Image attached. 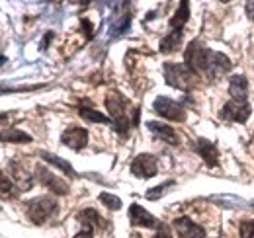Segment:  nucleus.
Returning <instances> with one entry per match:
<instances>
[{
  "label": "nucleus",
  "mask_w": 254,
  "mask_h": 238,
  "mask_svg": "<svg viewBox=\"0 0 254 238\" xmlns=\"http://www.w3.org/2000/svg\"><path fill=\"white\" fill-rule=\"evenodd\" d=\"M78 114H80V118L82 119L92 121V123H112V119L108 118V116H102L100 112H96V110H92V108H80Z\"/></svg>",
  "instance_id": "nucleus-23"
},
{
  "label": "nucleus",
  "mask_w": 254,
  "mask_h": 238,
  "mask_svg": "<svg viewBox=\"0 0 254 238\" xmlns=\"http://www.w3.org/2000/svg\"><path fill=\"white\" fill-rule=\"evenodd\" d=\"M80 26H82V31H84L86 39H90L92 37V24H90V20H80Z\"/></svg>",
  "instance_id": "nucleus-30"
},
{
  "label": "nucleus",
  "mask_w": 254,
  "mask_h": 238,
  "mask_svg": "<svg viewBox=\"0 0 254 238\" xmlns=\"http://www.w3.org/2000/svg\"><path fill=\"white\" fill-rule=\"evenodd\" d=\"M106 108H108L110 116L114 118V127H116V131L126 137L129 127L133 125V123H131V118L127 116L129 100H127L126 96H122L120 92L112 90V92L106 96Z\"/></svg>",
  "instance_id": "nucleus-2"
},
{
  "label": "nucleus",
  "mask_w": 254,
  "mask_h": 238,
  "mask_svg": "<svg viewBox=\"0 0 254 238\" xmlns=\"http://www.w3.org/2000/svg\"><path fill=\"white\" fill-rule=\"evenodd\" d=\"M182 45V30H172L160 41V53H174Z\"/></svg>",
  "instance_id": "nucleus-16"
},
{
  "label": "nucleus",
  "mask_w": 254,
  "mask_h": 238,
  "mask_svg": "<svg viewBox=\"0 0 254 238\" xmlns=\"http://www.w3.org/2000/svg\"><path fill=\"white\" fill-rule=\"evenodd\" d=\"M94 237V227L90 225H82V231L78 235H74L72 238H92Z\"/></svg>",
  "instance_id": "nucleus-28"
},
{
  "label": "nucleus",
  "mask_w": 254,
  "mask_h": 238,
  "mask_svg": "<svg viewBox=\"0 0 254 238\" xmlns=\"http://www.w3.org/2000/svg\"><path fill=\"white\" fill-rule=\"evenodd\" d=\"M0 143H18V145H22V143H32V137L28 133L20 131V129H6V131L0 133Z\"/></svg>",
  "instance_id": "nucleus-19"
},
{
  "label": "nucleus",
  "mask_w": 254,
  "mask_h": 238,
  "mask_svg": "<svg viewBox=\"0 0 254 238\" xmlns=\"http://www.w3.org/2000/svg\"><path fill=\"white\" fill-rule=\"evenodd\" d=\"M170 185H174V179H170V181H166V183H160L159 187H153V189H149L147 191V199H159V197H162L164 195V191L170 187Z\"/></svg>",
  "instance_id": "nucleus-26"
},
{
  "label": "nucleus",
  "mask_w": 254,
  "mask_h": 238,
  "mask_svg": "<svg viewBox=\"0 0 254 238\" xmlns=\"http://www.w3.org/2000/svg\"><path fill=\"white\" fill-rule=\"evenodd\" d=\"M247 92H249V84L243 74H233L229 78V94L233 96V100L247 102Z\"/></svg>",
  "instance_id": "nucleus-15"
},
{
  "label": "nucleus",
  "mask_w": 254,
  "mask_h": 238,
  "mask_svg": "<svg viewBox=\"0 0 254 238\" xmlns=\"http://www.w3.org/2000/svg\"><path fill=\"white\" fill-rule=\"evenodd\" d=\"M229 68H231V59L227 55H223L219 51H211L209 53V64H207V76H209V80L221 78L225 72H229Z\"/></svg>",
  "instance_id": "nucleus-10"
},
{
  "label": "nucleus",
  "mask_w": 254,
  "mask_h": 238,
  "mask_svg": "<svg viewBox=\"0 0 254 238\" xmlns=\"http://www.w3.org/2000/svg\"><path fill=\"white\" fill-rule=\"evenodd\" d=\"M245 10H247V16L254 22V2H247L245 4Z\"/></svg>",
  "instance_id": "nucleus-31"
},
{
  "label": "nucleus",
  "mask_w": 254,
  "mask_h": 238,
  "mask_svg": "<svg viewBox=\"0 0 254 238\" xmlns=\"http://www.w3.org/2000/svg\"><path fill=\"white\" fill-rule=\"evenodd\" d=\"M193 150L203 158V162H205L207 166H217V164H219V150H217V147H215L211 141H207V139H197V141L193 143Z\"/></svg>",
  "instance_id": "nucleus-13"
},
{
  "label": "nucleus",
  "mask_w": 254,
  "mask_h": 238,
  "mask_svg": "<svg viewBox=\"0 0 254 238\" xmlns=\"http://www.w3.org/2000/svg\"><path fill=\"white\" fill-rule=\"evenodd\" d=\"M172 225L180 238H205V229L195 225L188 217H178V219H174Z\"/></svg>",
  "instance_id": "nucleus-12"
},
{
  "label": "nucleus",
  "mask_w": 254,
  "mask_h": 238,
  "mask_svg": "<svg viewBox=\"0 0 254 238\" xmlns=\"http://www.w3.org/2000/svg\"><path fill=\"white\" fill-rule=\"evenodd\" d=\"M16 191H18V187L14 185V181L0 170V199H12L16 195Z\"/></svg>",
  "instance_id": "nucleus-22"
},
{
  "label": "nucleus",
  "mask_w": 254,
  "mask_h": 238,
  "mask_svg": "<svg viewBox=\"0 0 254 238\" xmlns=\"http://www.w3.org/2000/svg\"><path fill=\"white\" fill-rule=\"evenodd\" d=\"M209 49L203 47L199 41H191L186 47L184 53V64L193 70L195 74H207V64H209Z\"/></svg>",
  "instance_id": "nucleus-4"
},
{
  "label": "nucleus",
  "mask_w": 254,
  "mask_h": 238,
  "mask_svg": "<svg viewBox=\"0 0 254 238\" xmlns=\"http://www.w3.org/2000/svg\"><path fill=\"white\" fill-rule=\"evenodd\" d=\"M188 18H190V4H188V2H182V4L178 6L176 14L170 18V28H172V30H184Z\"/></svg>",
  "instance_id": "nucleus-18"
},
{
  "label": "nucleus",
  "mask_w": 254,
  "mask_h": 238,
  "mask_svg": "<svg viewBox=\"0 0 254 238\" xmlns=\"http://www.w3.org/2000/svg\"><path fill=\"white\" fill-rule=\"evenodd\" d=\"M239 233L241 238H254V221H243Z\"/></svg>",
  "instance_id": "nucleus-27"
},
{
  "label": "nucleus",
  "mask_w": 254,
  "mask_h": 238,
  "mask_svg": "<svg viewBox=\"0 0 254 238\" xmlns=\"http://www.w3.org/2000/svg\"><path fill=\"white\" fill-rule=\"evenodd\" d=\"M6 119H8V116H6V114H0V123H2V121H6Z\"/></svg>",
  "instance_id": "nucleus-33"
},
{
  "label": "nucleus",
  "mask_w": 254,
  "mask_h": 238,
  "mask_svg": "<svg viewBox=\"0 0 254 238\" xmlns=\"http://www.w3.org/2000/svg\"><path fill=\"white\" fill-rule=\"evenodd\" d=\"M129 221L133 227H145V229H159L162 225V223H159V219H155L149 211H145L137 203H133L129 207Z\"/></svg>",
  "instance_id": "nucleus-9"
},
{
  "label": "nucleus",
  "mask_w": 254,
  "mask_h": 238,
  "mask_svg": "<svg viewBox=\"0 0 254 238\" xmlns=\"http://www.w3.org/2000/svg\"><path fill=\"white\" fill-rule=\"evenodd\" d=\"M26 207H28V217H30V221H32L33 225H43L45 221H49L57 213L59 205H57V201L53 197L43 195V197L32 199Z\"/></svg>",
  "instance_id": "nucleus-3"
},
{
  "label": "nucleus",
  "mask_w": 254,
  "mask_h": 238,
  "mask_svg": "<svg viewBox=\"0 0 254 238\" xmlns=\"http://www.w3.org/2000/svg\"><path fill=\"white\" fill-rule=\"evenodd\" d=\"M157 172H159V164H157V158L153 154L143 152V154L135 156V160L131 162V174L137 178H153V176H157Z\"/></svg>",
  "instance_id": "nucleus-7"
},
{
  "label": "nucleus",
  "mask_w": 254,
  "mask_h": 238,
  "mask_svg": "<svg viewBox=\"0 0 254 238\" xmlns=\"http://www.w3.org/2000/svg\"><path fill=\"white\" fill-rule=\"evenodd\" d=\"M35 174H37V179H39L49 191H53V193H57V195H66V193H68V183L63 181L59 176H55L53 172H49L45 166L39 164L37 170H35Z\"/></svg>",
  "instance_id": "nucleus-8"
},
{
  "label": "nucleus",
  "mask_w": 254,
  "mask_h": 238,
  "mask_svg": "<svg viewBox=\"0 0 254 238\" xmlns=\"http://www.w3.org/2000/svg\"><path fill=\"white\" fill-rule=\"evenodd\" d=\"M61 143L72 150H82L88 143V131L82 127H68L61 135Z\"/></svg>",
  "instance_id": "nucleus-11"
},
{
  "label": "nucleus",
  "mask_w": 254,
  "mask_h": 238,
  "mask_svg": "<svg viewBox=\"0 0 254 238\" xmlns=\"http://www.w3.org/2000/svg\"><path fill=\"white\" fill-rule=\"evenodd\" d=\"M76 221H78L80 225H90V227H100V225H104V219H102V217L96 213V209H92V207L80 211V213L76 215Z\"/></svg>",
  "instance_id": "nucleus-21"
},
{
  "label": "nucleus",
  "mask_w": 254,
  "mask_h": 238,
  "mask_svg": "<svg viewBox=\"0 0 254 238\" xmlns=\"http://www.w3.org/2000/svg\"><path fill=\"white\" fill-rule=\"evenodd\" d=\"M251 104L249 102H237V100H231L227 102L219 112V118L223 121H233V123H247L251 118Z\"/></svg>",
  "instance_id": "nucleus-5"
},
{
  "label": "nucleus",
  "mask_w": 254,
  "mask_h": 238,
  "mask_svg": "<svg viewBox=\"0 0 254 238\" xmlns=\"http://www.w3.org/2000/svg\"><path fill=\"white\" fill-rule=\"evenodd\" d=\"M129 26H131V14H126V16H122V18L116 22V26H114V30H112V35H122L124 31L129 30Z\"/></svg>",
  "instance_id": "nucleus-25"
},
{
  "label": "nucleus",
  "mask_w": 254,
  "mask_h": 238,
  "mask_svg": "<svg viewBox=\"0 0 254 238\" xmlns=\"http://www.w3.org/2000/svg\"><path fill=\"white\" fill-rule=\"evenodd\" d=\"M41 158L43 160H47L51 166H57L63 174H66V176H70V178H74L76 176V172H74V168L66 162V160H63L61 156H55V154H49V152H41Z\"/></svg>",
  "instance_id": "nucleus-20"
},
{
  "label": "nucleus",
  "mask_w": 254,
  "mask_h": 238,
  "mask_svg": "<svg viewBox=\"0 0 254 238\" xmlns=\"http://www.w3.org/2000/svg\"><path fill=\"white\" fill-rule=\"evenodd\" d=\"M147 129H149L157 139L168 143V145H178V143H180L176 131H174L170 125H164V123H159V121H149V123H147Z\"/></svg>",
  "instance_id": "nucleus-14"
},
{
  "label": "nucleus",
  "mask_w": 254,
  "mask_h": 238,
  "mask_svg": "<svg viewBox=\"0 0 254 238\" xmlns=\"http://www.w3.org/2000/svg\"><path fill=\"white\" fill-rule=\"evenodd\" d=\"M164 80L172 88H178L182 90V92H190L197 84L199 74H195L193 70H190L184 62H168V64H164Z\"/></svg>",
  "instance_id": "nucleus-1"
},
{
  "label": "nucleus",
  "mask_w": 254,
  "mask_h": 238,
  "mask_svg": "<svg viewBox=\"0 0 254 238\" xmlns=\"http://www.w3.org/2000/svg\"><path fill=\"white\" fill-rule=\"evenodd\" d=\"M10 174L14 176V185L18 187V189H30L32 187V178L28 176V172L24 170V168H20V164L18 162H12L10 164Z\"/></svg>",
  "instance_id": "nucleus-17"
},
{
  "label": "nucleus",
  "mask_w": 254,
  "mask_h": 238,
  "mask_svg": "<svg viewBox=\"0 0 254 238\" xmlns=\"http://www.w3.org/2000/svg\"><path fill=\"white\" fill-rule=\"evenodd\" d=\"M100 201L106 205V209H110V211H118V209H122V199H120L118 195H114V193H108V191L100 193Z\"/></svg>",
  "instance_id": "nucleus-24"
},
{
  "label": "nucleus",
  "mask_w": 254,
  "mask_h": 238,
  "mask_svg": "<svg viewBox=\"0 0 254 238\" xmlns=\"http://www.w3.org/2000/svg\"><path fill=\"white\" fill-rule=\"evenodd\" d=\"M51 39H53V31H47V33H45V39H43V43H41V49H47V45H49Z\"/></svg>",
  "instance_id": "nucleus-32"
},
{
  "label": "nucleus",
  "mask_w": 254,
  "mask_h": 238,
  "mask_svg": "<svg viewBox=\"0 0 254 238\" xmlns=\"http://www.w3.org/2000/svg\"><path fill=\"white\" fill-rule=\"evenodd\" d=\"M155 112L162 116V118L170 119V121H186V110L182 108V104L174 102L172 98H166V96H159L153 104Z\"/></svg>",
  "instance_id": "nucleus-6"
},
{
  "label": "nucleus",
  "mask_w": 254,
  "mask_h": 238,
  "mask_svg": "<svg viewBox=\"0 0 254 238\" xmlns=\"http://www.w3.org/2000/svg\"><path fill=\"white\" fill-rule=\"evenodd\" d=\"M153 238H172V235H170V231H168L166 225H160L159 229H157V235Z\"/></svg>",
  "instance_id": "nucleus-29"
}]
</instances>
